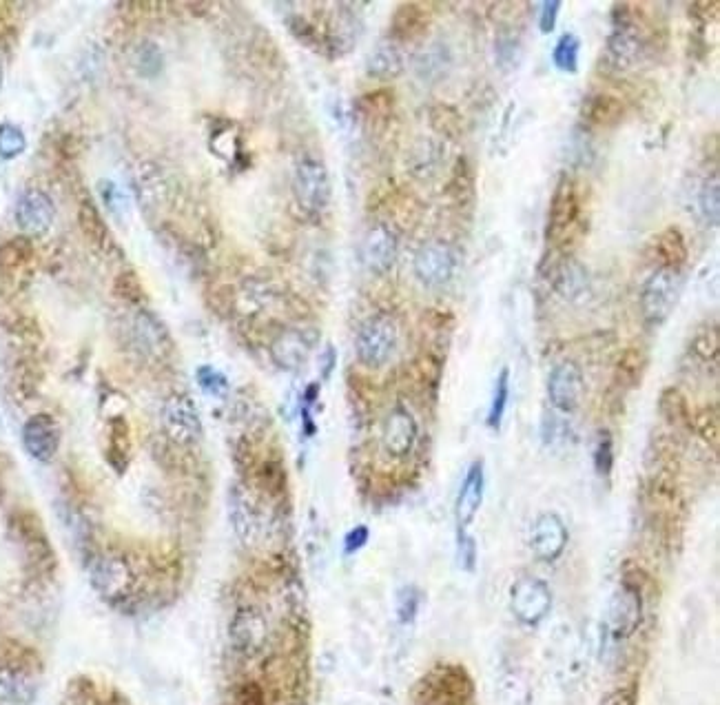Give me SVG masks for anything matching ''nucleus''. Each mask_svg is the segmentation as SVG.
<instances>
[{"label": "nucleus", "instance_id": "1", "mask_svg": "<svg viewBox=\"0 0 720 705\" xmlns=\"http://www.w3.org/2000/svg\"><path fill=\"white\" fill-rule=\"evenodd\" d=\"M608 63L616 71L634 69L641 63L645 54V36L641 32L636 14H632V5H616L612 14V34L608 36Z\"/></svg>", "mask_w": 720, "mask_h": 705}, {"label": "nucleus", "instance_id": "2", "mask_svg": "<svg viewBox=\"0 0 720 705\" xmlns=\"http://www.w3.org/2000/svg\"><path fill=\"white\" fill-rule=\"evenodd\" d=\"M399 346V329L386 313H377L359 326L355 337L357 360L368 369H382L393 360Z\"/></svg>", "mask_w": 720, "mask_h": 705}, {"label": "nucleus", "instance_id": "3", "mask_svg": "<svg viewBox=\"0 0 720 705\" xmlns=\"http://www.w3.org/2000/svg\"><path fill=\"white\" fill-rule=\"evenodd\" d=\"M681 289V271L656 269L650 275V280L645 282L641 293V311L645 322L650 326H661L670 318L678 298H681Z\"/></svg>", "mask_w": 720, "mask_h": 705}, {"label": "nucleus", "instance_id": "4", "mask_svg": "<svg viewBox=\"0 0 720 705\" xmlns=\"http://www.w3.org/2000/svg\"><path fill=\"white\" fill-rule=\"evenodd\" d=\"M162 431L176 446H193L202 439V420L198 406L184 393H173L162 404Z\"/></svg>", "mask_w": 720, "mask_h": 705}, {"label": "nucleus", "instance_id": "5", "mask_svg": "<svg viewBox=\"0 0 720 705\" xmlns=\"http://www.w3.org/2000/svg\"><path fill=\"white\" fill-rule=\"evenodd\" d=\"M331 191V178H328L324 162L317 158H302L297 162L293 173V193L297 204L306 213H311V216L324 213L328 202H331Z\"/></svg>", "mask_w": 720, "mask_h": 705}, {"label": "nucleus", "instance_id": "6", "mask_svg": "<svg viewBox=\"0 0 720 705\" xmlns=\"http://www.w3.org/2000/svg\"><path fill=\"white\" fill-rule=\"evenodd\" d=\"M581 218V198L576 182L563 176L554 187L548 213V240L554 244H563L570 238Z\"/></svg>", "mask_w": 720, "mask_h": 705}, {"label": "nucleus", "instance_id": "7", "mask_svg": "<svg viewBox=\"0 0 720 705\" xmlns=\"http://www.w3.org/2000/svg\"><path fill=\"white\" fill-rule=\"evenodd\" d=\"M415 278L428 286V289H439L452 280L457 271V253L444 240H432L421 247L413 260Z\"/></svg>", "mask_w": 720, "mask_h": 705}, {"label": "nucleus", "instance_id": "8", "mask_svg": "<svg viewBox=\"0 0 720 705\" xmlns=\"http://www.w3.org/2000/svg\"><path fill=\"white\" fill-rule=\"evenodd\" d=\"M229 637L235 652L242 657H257L269 646L271 628L264 612L253 606H244L235 612L229 626Z\"/></svg>", "mask_w": 720, "mask_h": 705}, {"label": "nucleus", "instance_id": "9", "mask_svg": "<svg viewBox=\"0 0 720 705\" xmlns=\"http://www.w3.org/2000/svg\"><path fill=\"white\" fill-rule=\"evenodd\" d=\"M91 584L105 599L120 601L129 597L133 586H136V572L125 557L109 553L96 559L94 568H91Z\"/></svg>", "mask_w": 720, "mask_h": 705}, {"label": "nucleus", "instance_id": "10", "mask_svg": "<svg viewBox=\"0 0 720 705\" xmlns=\"http://www.w3.org/2000/svg\"><path fill=\"white\" fill-rule=\"evenodd\" d=\"M512 612L517 619L526 626H537L552 608V595L545 581L537 577H521L517 584L512 586Z\"/></svg>", "mask_w": 720, "mask_h": 705}, {"label": "nucleus", "instance_id": "11", "mask_svg": "<svg viewBox=\"0 0 720 705\" xmlns=\"http://www.w3.org/2000/svg\"><path fill=\"white\" fill-rule=\"evenodd\" d=\"M417 420L406 406H395L382 426V448L393 459H406L417 444Z\"/></svg>", "mask_w": 720, "mask_h": 705}, {"label": "nucleus", "instance_id": "12", "mask_svg": "<svg viewBox=\"0 0 720 705\" xmlns=\"http://www.w3.org/2000/svg\"><path fill=\"white\" fill-rule=\"evenodd\" d=\"M359 255H362L364 267L370 273H388L395 267L399 255L397 233L386 227V224H375V227L366 231L362 247H359Z\"/></svg>", "mask_w": 720, "mask_h": 705}, {"label": "nucleus", "instance_id": "13", "mask_svg": "<svg viewBox=\"0 0 720 705\" xmlns=\"http://www.w3.org/2000/svg\"><path fill=\"white\" fill-rule=\"evenodd\" d=\"M583 371L579 364L561 362L552 369L548 380L550 404L561 413H574L583 400Z\"/></svg>", "mask_w": 720, "mask_h": 705}, {"label": "nucleus", "instance_id": "14", "mask_svg": "<svg viewBox=\"0 0 720 705\" xmlns=\"http://www.w3.org/2000/svg\"><path fill=\"white\" fill-rule=\"evenodd\" d=\"M16 224L27 235H43L56 218V207L45 191L27 189L16 202Z\"/></svg>", "mask_w": 720, "mask_h": 705}, {"label": "nucleus", "instance_id": "15", "mask_svg": "<svg viewBox=\"0 0 720 705\" xmlns=\"http://www.w3.org/2000/svg\"><path fill=\"white\" fill-rule=\"evenodd\" d=\"M23 446L36 462L49 464L60 448V428L47 413L32 415L23 426Z\"/></svg>", "mask_w": 720, "mask_h": 705}, {"label": "nucleus", "instance_id": "16", "mask_svg": "<svg viewBox=\"0 0 720 705\" xmlns=\"http://www.w3.org/2000/svg\"><path fill=\"white\" fill-rule=\"evenodd\" d=\"M229 519L233 533L244 546H255L262 535V517L255 506V499L242 486H233L229 493Z\"/></svg>", "mask_w": 720, "mask_h": 705}, {"label": "nucleus", "instance_id": "17", "mask_svg": "<svg viewBox=\"0 0 720 705\" xmlns=\"http://www.w3.org/2000/svg\"><path fill=\"white\" fill-rule=\"evenodd\" d=\"M643 599L641 592L632 584H623L610 604V632L616 639L632 637L641 626Z\"/></svg>", "mask_w": 720, "mask_h": 705}, {"label": "nucleus", "instance_id": "18", "mask_svg": "<svg viewBox=\"0 0 720 705\" xmlns=\"http://www.w3.org/2000/svg\"><path fill=\"white\" fill-rule=\"evenodd\" d=\"M530 546L532 553L541 561H554L563 555L565 546H568V528L561 521L559 515L545 513L534 521L530 533Z\"/></svg>", "mask_w": 720, "mask_h": 705}, {"label": "nucleus", "instance_id": "19", "mask_svg": "<svg viewBox=\"0 0 720 705\" xmlns=\"http://www.w3.org/2000/svg\"><path fill=\"white\" fill-rule=\"evenodd\" d=\"M313 351V340L300 329H286L271 342L273 362L284 371H300Z\"/></svg>", "mask_w": 720, "mask_h": 705}, {"label": "nucleus", "instance_id": "20", "mask_svg": "<svg viewBox=\"0 0 720 705\" xmlns=\"http://www.w3.org/2000/svg\"><path fill=\"white\" fill-rule=\"evenodd\" d=\"M432 14L426 5L419 3H404L395 9L393 23H390V34L397 43H415V40L424 38L430 29Z\"/></svg>", "mask_w": 720, "mask_h": 705}, {"label": "nucleus", "instance_id": "21", "mask_svg": "<svg viewBox=\"0 0 720 705\" xmlns=\"http://www.w3.org/2000/svg\"><path fill=\"white\" fill-rule=\"evenodd\" d=\"M650 255L658 264V269H674L681 271L687 262V240L676 227H667L650 242Z\"/></svg>", "mask_w": 720, "mask_h": 705}, {"label": "nucleus", "instance_id": "22", "mask_svg": "<svg viewBox=\"0 0 720 705\" xmlns=\"http://www.w3.org/2000/svg\"><path fill=\"white\" fill-rule=\"evenodd\" d=\"M483 488H486V477H483V464L475 462L466 473L464 484H461L459 497H457V521L459 530H466L472 519L477 517L481 502H483Z\"/></svg>", "mask_w": 720, "mask_h": 705}, {"label": "nucleus", "instance_id": "23", "mask_svg": "<svg viewBox=\"0 0 720 705\" xmlns=\"http://www.w3.org/2000/svg\"><path fill=\"white\" fill-rule=\"evenodd\" d=\"M133 340H136L138 349L151 357H162L169 353V333L164 329L162 322L147 311H140L133 318Z\"/></svg>", "mask_w": 720, "mask_h": 705}, {"label": "nucleus", "instance_id": "24", "mask_svg": "<svg viewBox=\"0 0 720 705\" xmlns=\"http://www.w3.org/2000/svg\"><path fill=\"white\" fill-rule=\"evenodd\" d=\"M625 114L623 100L616 98L608 91H594L583 100L581 116L592 127H614L619 125Z\"/></svg>", "mask_w": 720, "mask_h": 705}, {"label": "nucleus", "instance_id": "25", "mask_svg": "<svg viewBox=\"0 0 720 705\" xmlns=\"http://www.w3.org/2000/svg\"><path fill=\"white\" fill-rule=\"evenodd\" d=\"M36 683L25 670L0 666V705H32Z\"/></svg>", "mask_w": 720, "mask_h": 705}, {"label": "nucleus", "instance_id": "26", "mask_svg": "<svg viewBox=\"0 0 720 705\" xmlns=\"http://www.w3.org/2000/svg\"><path fill=\"white\" fill-rule=\"evenodd\" d=\"M366 71L368 76L377 80L397 78L401 71H404V56H401V51L393 40H384V43H379L370 51L366 60Z\"/></svg>", "mask_w": 720, "mask_h": 705}, {"label": "nucleus", "instance_id": "27", "mask_svg": "<svg viewBox=\"0 0 720 705\" xmlns=\"http://www.w3.org/2000/svg\"><path fill=\"white\" fill-rule=\"evenodd\" d=\"M450 65V51L441 43L428 45L415 56V71L421 80H439L450 69Z\"/></svg>", "mask_w": 720, "mask_h": 705}, {"label": "nucleus", "instance_id": "28", "mask_svg": "<svg viewBox=\"0 0 720 705\" xmlns=\"http://www.w3.org/2000/svg\"><path fill=\"white\" fill-rule=\"evenodd\" d=\"M661 415L667 424L674 428H689L692 426V413H689V404L685 395L678 388H667L661 395Z\"/></svg>", "mask_w": 720, "mask_h": 705}, {"label": "nucleus", "instance_id": "29", "mask_svg": "<svg viewBox=\"0 0 720 705\" xmlns=\"http://www.w3.org/2000/svg\"><path fill=\"white\" fill-rule=\"evenodd\" d=\"M579 56H581V40L574 34H563L552 51L554 67L563 74H576L579 71Z\"/></svg>", "mask_w": 720, "mask_h": 705}, {"label": "nucleus", "instance_id": "30", "mask_svg": "<svg viewBox=\"0 0 720 705\" xmlns=\"http://www.w3.org/2000/svg\"><path fill=\"white\" fill-rule=\"evenodd\" d=\"M439 165V145L435 140H421L413 149L410 156V167H413L415 178H430L435 176V169Z\"/></svg>", "mask_w": 720, "mask_h": 705}, {"label": "nucleus", "instance_id": "31", "mask_svg": "<svg viewBox=\"0 0 720 705\" xmlns=\"http://www.w3.org/2000/svg\"><path fill=\"white\" fill-rule=\"evenodd\" d=\"M508 400H510V371L503 369L495 382V393H492V402L488 411V426L492 431H499L503 415H506Z\"/></svg>", "mask_w": 720, "mask_h": 705}, {"label": "nucleus", "instance_id": "32", "mask_svg": "<svg viewBox=\"0 0 720 705\" xmlns=\"http://www.w3.org/2000/svg\"><path fill=\"white\" fill-rule=\"evenodd\" d=\"M80 227L82 233L87 235V240L94 242L96 247H105L109 242V231L105 227V220L100 218L98 209L91 202H85L80 207Z\"/></svg>", "mask_w": 720, "mask_h": 705}, {"label": "nucleus", "instance_id": "33", "mask_svg": "<svg viewBox=\"0 0 720 705\" xmlns=\"http://www.w3.org/2000/svg\"><path fill=\"white\" fill-rule=\"evenodd\" d=\"M557 286L565 298L572 300L576 295H581L585 291V286H588V273H585L574 260H565L557 275Z\"/></svg>", "mask_w": 720, "mask_h": 705}, {"label": "nucleus", "instance_id": "34", "mask_svg": "<svg viewBox=\"0 0 720 705\" xmlns=\"http://www.w3.org/2000/svg\"><path fill=\"white\" fill-rule=\"evenodd\" d=\"M164 67V56L162 49L151 43V40H144V43L136 49V71L142 78H156Z\"/></svg>", "mask_w": 720, "mask_h": 705}, {"label": "nucleus", "instance_id": "35", "mask_svg": "<svg viewBox=\"0 0 720 705\" xmlns=\"http://www.w3.org/2000/svg\"><path fill=\"white\" fill-rule=\"evenodd\" d=\"M430 120L432 127L437 129V134L446 138H457L461 134V114L450 105L439 102L437 107L430 109Z\"/></svg>", "mask_w": 720, "mask_h": 705}, {"label": "nucleus", "instance_id": "36", "mask_svg": "<svg viewBox=\"0 0 720 705\" xmlns=\"http://www.w3.org/2000/svg\"><path fill=\"white\" fill-rule=\"evenodd\" d=\"M25 147L27 140L23 129L12 125V122H3V125H0V158L14 160L25 151Z\"/></svg>", "mask_w": 720, "mask_h": 705}, {"label": "nucleus", "instance_id": "37", "mask_svg": "<svg viewBox=\"0 0 720 705\" xmlns=\"http://www.w3.org/2000/svg\"><path fill=\"white\" fill-rule=\"evenodd\" d=\"M499 703L501 705H530V688L514 674L503 677L499 683Z\"/></svg>", "mask_w": 720, "mask_h": 705}, {"label": "nucleus", "instance_id": "38", "mask_svg": "<svg viewBox=\"0 0 720 705\" xmlns=\"http://www.w3.org/2000/svg\"><path fill=\"white\" fill-rule=\"evenodd\" d=\"M98 191H100L102 202H105V207L113 213V216H116V218H125L127 216V213H129V198H127V193L116 185V182L100 180L98 182Z\"/></svg>", "mask_w": 720, "mask_h": 705}, {"label": "nucleus", "instance_id": "39", "mask_svg": "<svg viewBox=\"0 0 720 705\" xmlns=\"http://www.w3.org/2000/svg\"><path fill=\"white\" fill-rule=\"evenodd\" d=\"M698 209H701L703 218L707 224L716 227L718 216H720V189H718V178H712V182H705L701 193H698Z\"/></svg>", "mask_w": 720, "mask_h": 705}, {"label": "nucleus", "instance_id": "40", "mask_svg": "<svg viewBox=\"0 0 720 705\" xmlns=\"http://www.w3.org/2000/svg\"><path fill=\"white\" fill-rule=\"evenodd\" d=\"M614 466V439L610 431H601L594 444V468L596 473L608 477Z\"/></svg>", "mask_w": 720, "mask_h": 705}, {"label": "nucleus", "instance_id": "41", "mask_svg": "<svg viewBox=\"0 0 720 705\" xmlns=\"http://www.w3.org/2000/svg\"><path fill=\"white\" fill-rule=\"evenodd\" d=\"M198 384L204 393L213 397H224L229 393V380L213 366H200L198 369Z\"/></svg>", "mask_w": 720, "mask_h": 705}, {"label": "nucleus", "instance_id": "42", "mask_svg": "<svg viewBox=\"0 0 720 705\" xmlns=\"http://www.w3.org/2000/svg\"><path fill=\"white\" fill-rule=\"evenodd\" d=\"M692 351L696 357H701L703 362H716L718 357V333H716V326H712V329H703L698 331L694 342H692Z\"/></svg>", "mask_w": 720, "mask_h": 705}, {"label": "nucleus", "instance_id": "43", "mask_svg": "<svg viewBox=\"0 0 720 705\" xmlns=\"http://www.w3.org/2000/svg\"><path fill=\"white\" fill-rule=\"evenodd\" d=\"M419 601H421L419 590L413 588V586L404 588L399 592V595H397V617H399L401 623H410L415 619L417 610H419Z\"/></svg>", "mask_w": 720, "mask_h": 705}, {"label": "nucleus", "instance_id": "44", "mask_svg": "<svg viewBox=\"0 0 720 705\" xmlns=\"http://www.w3.org/2000/svg\"><path fill=\"white\" fill-rule=\"evenodd\" d=\"M696 431L703 435L705 442H712L714 446L718 444V415L716 408H705V411L696 417Z\"/></svg>", "mask_w": 720, "mask_h": 705}, {"label": "nucleus", "instance_id": "45", "mask_svg": "<svg viewBox=\"0 0 720 705\" xmlns=\"http://www.w3.org/2000/svg\"><path fill=\"white\" fill-rule=\"evenodd\" d=\"M559 12H561L559 0H548V3L539 5V29H541V34H552L554 32V27H557V20H559Z\"/></svg>", "mask_w": 720, "mask_h": 705}, {"label": "nucleus", "instance_id": "46", "mask_svg": "<svg viewBox=\"0 0 720 705\" xmlns=\"http://www.w3.org/2000/svg\"><path fill=\"white\" fill-rule=\"evenodd\" d=\"M641 366H643V362H641V353H636V351H627V353L623 355L621 364H619V371H621L623 375L630 377V382L634 384L636 380H639V375H641Z\"/></svg>", "mask_w": 720, "mask_h": 705}, {"label": "nucleus", "instance_id": "47", "mask_svg": "<svg viewBox=\"0 0 720 705\" xmlns=\"http://www.w3.org/2000/svg\"><path fill=\"white\" fill-rule=\"evenodd\" d=\"M366 541H368V528L366 526L353 528L344 539L346 555H353V553H357V550H362L366 546Z\"/></svg>", "mask_w": 720, "mask_h": 705}, {"label": "nucleus", "instance_id": "48", "mask_svg": "<svg viewBox=\"0 0 720 705\" xmlns=\"http://www.w3.org/2000/svg\"><path fill=\"white\" fill-rule=\"evenodd\" d=\"M636 703V694L634 690L630 688H623V690H616L612 692L608 699H605L603 705H634Z\"/></svg>", "mask_w": 720, "mask_h": 705}, {"label": "nucleus", "instance_id": "49", "mask_svg": "<svg viewBox=\"0 0 720 705\" xmlns=\"http://www.w3.org/2000/svg\"><path fill=\"white\" fill-rule=\"evenodd\" d=\"M0 85H3V63H0Z\"/></svg>", "mask_w": 720, "mask_h": 705}]
</instances>
